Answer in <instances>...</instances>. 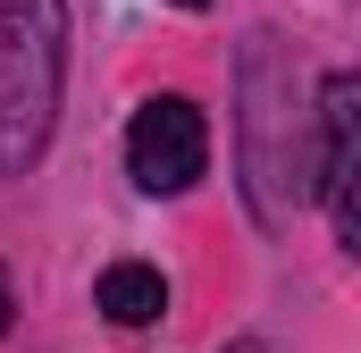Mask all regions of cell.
I'll return each instance as SVG.
<instances>
[{
	"instance_id": "6da1fadb",
	"label": "cell",
	"mask_w": 361,
	"mask_h": 353,
	"mask_svg": "<svg viewBox=\"0 0 361 353\" xmlns=\"http://www.w3.org/2000/svg\"><path fill=\"white\" fill-rule=\"evenodd\" d=\"M68 76V8L59 0H0V176H25L51 143Z\"/></svg>"
},
{
	"instance_id": "7a4b0ae2",
	"label": "cell",
	"mask_w": 361,
	"mask_h": 353,
	"mask_svg": "<svg viewBox=\"0 0 361 353\" xmlns=\"http://www.w3.org/2000/svg\"><path fill=\"white\" fill-rule=\"evenodd\" d=\"M126 169L143 193H185V185H202L210 169V126H202V109L185 101V92H152L143 109H135V126H126Z\"/></svg>"
},
{
	"instance_id": "3957f363",
	"label": "cell",
	"mask_w": 361,
	"mask_h": 353,
	"mask_svg": "<svg viewBox=\"0 0 361 353\" xmlns=\"http://www.w3.org/2000/svg\"><path fill=\"white\" fill-rule=\"evenodd\" d=\"M353 101H361L353 76H328V85H319V185H328V210H336V236H345V244L361 236V210H353V169H361Z\"/></svg>"
},
{
	"instance_id": "277c9868",
	"label": "cell",
	"mask_w": 361,
	"mask_h": 353,
	"mask_svg": "<svg viewBox=\"0 0 361 353\" xmlns=\"http://www.w3.org/2000/svg\"><path fill=\"white\" fill-rule=\"evenodd\" d=\"M92 303H101L118 328H152V320L169 311V277H160L152 261H109V269H101V294H92Z\"/></svg>"
},
{
	"instance_id": "5b68a950",
	"label": "cell",
	"mask_w": 361,
	"mask_h": 353,
	"mask_svg": "<svg viewBox=\"0 0 361 353\" xmlns=\"http://www.w3.org/2000/svg\"><path fill=\"white\" fill-rule=\"evenodd\" d=\"M8 311H17V303H8V277H0V337H8Z\"/></svg>"
},
{
	"instance_id": "8992f818",
	"label": "cell",
	"mask_w": 361,
	"mask_h": 353,
	"mask_svg": "<svg viewBox=\"0 0 361 353\" xmlns=\"http://www.w3.org/2000/svg\"><path fill=\"white\" fill-rule=\"evenodd\" d=\"M227 353H269V345H261V337H235V345H227Z\"/></svg>"
},
{
	"instance_id": "52a82bcc",
	"label": "cell",
	"mask_w": 361,
	"mask_h": 353,
	"mask_svg": "<svg viewBox=\"0 0 361 353\" xmlns=\"http://www.w3.org/2000/svg\"><path fill=\"white\" fill-rule=\"evenodd\" d=\"M177 8H210V0H177Z\"/></svg>"
}]
</instances>
